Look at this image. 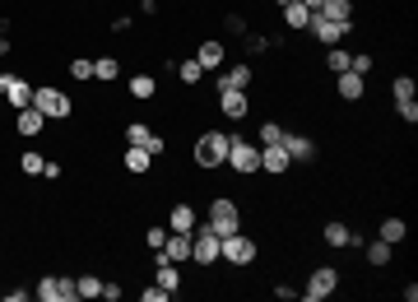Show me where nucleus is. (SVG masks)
<instances>
[{
  "mask_svg": "<svg viewBox=\"0 0 418 302\" xmlns=\"http://www.w3.org/2000/svg\"><path fill=\"white\" fill-rule=\"evenodd\" d=\"M228 144H232V135H223V131H204V135L195 140V163L200 167H218L223 158H228Z\"/></svg>",
  "mask_w": 418,
  "mask_h": 302,
  "instance_id": "nucleus-1",
  "label": "nucleus"
},
{
  "mask_svg": "<svg viewBox=\"0 0 418 302\" xmlns=\"http://www.w3.org/2000/svg\"><path fill=\"white\" fill-rule=\"evenodd\" d=\"M218 251H223V237H218L214 228H191V260H200V265H214Z\"/></svg>",
  "mask_w": 418,
  "mask_h": 302,
  "instance_id": "nucleus-2",
  "label": "nucleus"
},
{
  "mask_svg": "<svg viewBox=\"0 0 418 302\" xmlns=\"http://www.w3.org/2000/svg\"><path fill=\"white\" fill-rule=\"evenodd\" d=\"M33 107H37L46 121H61V117H70V112H75V103H70L61 89H33Z\"/></svg>",
  "mask_w": 418,
  "mask_h": 302,
  "instance_id": "nucleus-3",
  "label": "nucleus"
},
{
  "mask_svg": "<svg viewBox=\"0 0 418 302\" xmlns=\"http://www.w3.org/2000/svg\"><path fill=\"white\" fill-rule=\"evenodd\" d=\"M335 288H340V274H335V265H321V270H311L302 302H325V298H335Z\"/></svg>",
  "mask_w": 418,
  "mask_h": 302,
  "instance_id": "nucleus-4",
  "label": "nucleus"
},
{
  "mask_svg": "<svg viewBox=\"0 0 418 302\" xmlns=\"http://www.w3.org/2000/svg\"><path fill=\"white\" fill-rule=\"evenodd\" d=\"M228 163H232V172H261V149L251 144V140H237L232 135V144H228Z\"/></svg>",
  "mask_w": 418,
  "mask_h": 302,
  "instance_id": "nucleus-5",
  "label": "nucleus"
},
{
  "mask_svg": "<svg viewBox=\"0 0 418 302\" xmlns=\"http://www.w3.org/2000/svg\"><path fill=\"white\" fill-rule=\"evenodd\" d=\"M218 260H228V265H251V260H256V242L242 237V228H237V233H228V237H223Z\"/></svg>",
  "mask_w": 418,
  "mask_h": 302,
  "instance_id": "nucleus-6",
  "label": "nucleus"
},
{
  "mask_svg": "<svg viewBox=\"0 0 418 302\" xmlns=\"http://www.w3.org/2000/svg\"><path fill=\"white\" fill-rule=\"evenodd\" d=\"M209 228H214L218 237H228V233H237V205H232V200H214V205H209Z\"/></svg>",
  "mask_w": 418,
  "mask_h": 302,
  "instance_id": "nucleus-7",
  "label": "nucleus"
},
{
  "mask_svg": "<svg viewBox=\"0 0 418 302\" xmlns=\"http://www.w3.org/2000/svg\"><path fill=\"white\" fill-rule=\"evenodd\" d=\"M0 93L10 98V107H15V112L33 107V84H28V79H19V75H0Z\"/></svg>",
  "mask_w": 418,
  "mask_h": 302,
  "instance_id": "nucleus-8",
  "label": "nucleus"
},
{
  "mask_svg": "<svg viewBox=\"0 0 418 302\" xmlns=\"http://www.w3.org/2000/svg\"><path fill=\"white\" fill-rule=\"evenodd\" d=\"M307 28L316 33L325 47H340V37H349V24H340V19H325V15H311Z\"/></svg>",
  "mask_w": 418,
  "mask_h": 302,
  "instance_id": "nucleus-9",
  "label": "nucleus"
},
{
  "mask_svg": "<svg viewBox=\"0 0 418 302\" xmlns=\"http://www.w3.org/2000/svg\"><path fill=\"white\" fill-rule=\"evenodd\" d=\"M279 144H284V153H288V158H297V163H311V158H316V144H311L307 135H288V131H284V140H279Z\"/></svg>",
  "mask_w": 418,
  "mask_h": 302,
  "instance_id": "nucleus-10",
  "label": "nucleus"
},
{
  "mask_svg": "<svg viewBox=\"0 0 418 302\" xmlns=\"http://www.w3.org/2000/svg\"><path fill=\"white\" fill-rule=\"evenodd\" d=\"M125 140H130V144H139V149H149V153H158V149H163V135H154V131H149L144 121L125 126Z\"/></svg>",
  "mask_w": 418,
  "mask_h": 302,
  "instance_id": "nucleus-11",
  "label": "nucleus"
},
{
  "mask_svg": "<svg viewBox=\"0 0 418 302\" xmlns=\"http://www.w3.org/2000/svg\"><path fill=\"white\" fill-rule=\"evenodd\" d=\"M218 107H223L232 121H242L251 112V107H247V93H242V89H218Z\"/></svg>",
  "mask_w": 418,
  "mask_h": 302,
  "instance_id": "nucleus-12",
  "label": "nucleus"
},
{
  "mask_svg": "<svg viewBox=\"0 0 418 302\" xmlns=\"http://www.w3.org/2000/svg\"><path fill=\"white\" fill-rule=\"evenodd\" d=\"M288 163H293V158L284 153V144H265V149H261V167L270 172V177H279V172H288Z\"/></svg>",
  "mask_w": 418,
  "mask_h": 302,
  "instance_id": "nucleus-13",
  "label": "nucleus"
},
{
  "mask_svg": "<svg viewBox=\"0 0 418 302\" xmlns=\"http://www.w3.org/2000/svg\"><path fill=\"white\" fill-rule=\"evenodd\" d=\"M163 260H191V233H168V242H163Z\"/></svg>",
  "mask_w": 418,
  "mask_h": 302,
  "instance_id": "nucleus-14",
  "label": "nucleus"
},
{
  "mask_svg": "<svg viewBox=\"0 0 418 302\" xmlns=\"http://www.w3.org/2000/svg\"><path fill=\"white\" fill-rule=\"evenodd\" d=\"M335 89H340V98H344V103H358L367 84H363V75H354V70H344V75L335 79Z\"/></svg>",
  "mask_w": 418,
  "mask_h": 302,
  "instance_id": "nucleus-15",
  "label": "nucleus"
},
{
  "mask_svg": "<svg viewBox=\"0 0 418 302\" xmlns=\"http://www.w3.org/2000/svg\"><path fill=\"white\" fill-rule=\"evenodd\" d=\"M195 60H200L204 70H218V65H223V42H218V37H204L200 51H195Z\"/></svg>",
  "mask_w": 418,
  "mask_h": 302,
  "instance_id": "nucleus-16",
  "label": "nucleus"
},
{
  "mask_svg": "<svg viewBox=\"0 0 418 302\" xmlns=\"http://www.w3.org/2000/svg\"><path fill=\"white\" fill-rule=\"evenodd\" d=\"M42 126H46V117L37 112V107H24V112L15 117V131H19V135H37Z\"/></svg>",
  "mask_w": 418,
  "mask_h": 302,
  "instance_id": "nucleus-17",
  "label": "nucleus"
},
{
  "mask_svg": "<svg viewBox=\"0 0 418 302\" xmlns=\"http://www.w3.org/2000/svg\"><path fill=\"white\" fill-rule=\"evenodd\" d=\"M311 15H325V19H340V24H354V5L349 0H321V10Z\"/></svg>",
  "mask_w": 418,
  "mask_h": 302,
  "instance_id": "nucleus-18",
  "label": "nucleus"
},
{
  "mask_svg": "<svg viewBox=\"0 0 418 302\" xmlns=\"http://www.w3.org/2000/svg\"><path fill=\"white\" fill-rule=\"evenodd\" d=\"M307 19H311V10L302 5V0H288V5H284V24H288L293 33H302V28H307Z\"/></svg>",
  "mask_w": 418,
  "mask_h": 302,
  "instance_id": "nucleus-19",
  "label": "nucleus"
},
{
  "mask_svg": "<svg viewBox=\"0 0 418 302\" xmlns=\"http://www.w3.org/2000/svg\"><path fill=\"white\" fill-rule=\"evenodd\" d=\"M218 89H251V65H232L228 75H218Z\"/></svg>",
  "mask_w": 418,
  "mask_h": 302,
  "instance_id": "nucleus-20",
  "label": "nucleus"
},
{
  "mask_svg": "<svg viewBox=\"0 0 418 302\" xmlns=\"http://www.w3.org/2000/svg\"><path fill=\"white\" fill-rule=\"evenodd\" d=\"M168 228H172V233H191V228H195V210H191V205H172Z\"/></svg>",
  "mask_w": 418,
  "mask_h": 302,
  "instance_id": "nucleus-21",
  "label": "nucleus"
},
{
  "mask_svg": "<svg viewBox=\"0 0 418 302\" xmlns=\"http://www.w3.org/2000/svg\"><path fill=\"white\" fill-rule=\"evenodd\" d=\"M154 284H163L168 293H177V288H182V270H177L172 260H158V279H154Z\"/></svg>",
  "mask_w": 418,
  "mask_h": 302,
  "instance_id": "nucleus-22",
  "label": "nucleus"
},
{
  "mask_svg": "<svg viewBox=\"0 0 418 302\" xmlns=\"http://www.w3.org/2000/svg\"><path fill=\"white\" fill-rule=\"evenodd\" d=\"M376 237H381V242H390V246H395V242H404V237H409V224H404V219H386Z\"/></svg>",
  "mask_w": 418,
  "mask_h": 302,
  "instance_id": "nucleus-23",
  "label": "nucleus"
},
{
  "mask_svg": "<svg viewBox=\"0 0 418 302\" xmlns=\"http://www.w3.org/2000/svg\"><path fill=\"white\" fill-rule=\"evenodd\" d=\"M149 158H154L149 149H139V144H130V149H125V172H149Z\"/></svg>",
  "mask_w": 418,
  "mask_h": 302,
  "instance_id": "nucleus-24",
  "label": "nucleus"
},
{
  "mask_svg": "<svg viewBox=\"0 0 418 302\" xmlns=\"http://www.w3.org/2000/svg\"><path fill=\"white\" fill-rule=\"evenodd\" d=\"M325 242H330V246H354V228H344V224H325Z\"/></svg>",
  "mask_w": 418,
  "mask_h": 302,
  "instance_id": "nucleus-25",
  "label": "nucleus"
},
{
  "mask_svg": "<svg viewBox=\"0 0 418 302\" xmlns=\"http://www.w3.org/2000/svg\"><path fill=\"white\" fill-rule=\"evenodd\" d=\"M390 93H395V103H414V75H395Z\"/></svg>",
  "mask_w": 418,
  "mask_h": 302,
  "instance_id": "nucleus-26",
  "label": "nucleus"
},
{
  "mask_svg": "<svg viewBox=\"0 0 418 302\" xmlns=\"http://www.w3.org/2000/svg\"><path fill=\"white\" fill-rule=\"evenodd\" d=\"M75 284H79V298H103V279L98 274H79Z\"/></svg>",
  "mask_w": 418,
  "mask_h": 302,
  "instance_id": "nucleus-27",
  "label": "nucleus"
},
{
  "mask_svg": "<svg viewBox=\"0 0 418 302\" xmlns=\"http://www.w3.org/2000/svg\"><path fill=\"white\" fill-rule=\"evenodd\" d=\"M130 93H135V98H154V93H158L154 75H135V79H130Z\"/></svg>",
  "mask_w": 418,
  "mask_h": 302,
  "instance_id": "nucleus-28",
  "label": "nucleus"
},
{
  "mask_svg": "<svg viewBox=\"0 0 418 302\" xmlns=\"http://www.w3.org/2000/svg\"><path fill=\"white\" fill-rule=\"evenodd\" d=\"M116 75H121V65H116V60H112V56L93 60V79H116Z\"/></svg>",
  "mask_w": 418,
  "mask_h": 302,
  "instance_id": "nucleus-29",
  "label": "nucleus"
},
{
  "mask_svg": "<svg viewBox=\"0 0 418 302\" xmlns=\"http://www.w3.org/2000/svg\"><path fill=\"white\" fill-rule=\"evenodd\" d=\"M177 75H182V84H195V79L204 75V65H200L195 56H191V60H182V65H177Z\"/></svg>",
  "mask_w": 418,
  "mask_h": 302,
  "instance_id": "nucleus-30",
  "label": "nucleus"
},
{
  "mask_svg": "<svg viewBox=\"0 0 418 302\" xmlns=\"http://www.w3.org/2000/svg\"><path fill=\"white\" fill-rule=\"evenodd\" d=\"M37 298L42 302H61V279H37Z\"/></svg>",
  "mask_w": 418,
  "mask_h": 302,
  "instance_id": "nucleus-31",
  "label": "nucleus"
},
{
  "mask_svg": "<svg viewBox=\"0 0 418 302\" xmlns=\"http://www.w3.org/2000/svg\"><path fill=\"white\" fill-rule=\"evenodd\" d=\"M367 260H372V265H386V260H390V242L376 237V242L367 246Z\"/></svg>",
  "mask_w": 418,
  "mask_h": 302,
  "instance_id": "nucleus-32",
  "label": "nucleus"
},
{
  "mask_svg": "<svg viewBox=\"0 0 418 302\" xmlns=\"http://www.w3.org/2000/svg\"><path fill=\"white\" fill-rule=\"evenodd\" d=\"M42 163H46V158H42V153H37V149H28V153H24V158H19V167H24L28 177H37V172H42Z\"/></svg>",
  "mask_w": 418,
  "mask_h": 302,
  "instance_id": "nucleus-33",
  "label": "nucleus"
},
{
  "mask_svg": "<svg viewBox=\"0 0 418 302\" xmlns=\"http://www.w3.org/2000/svg\"><path fill=\"white\" fill-rule=\"evenodd\" d=\"M349 51H344V47H330V70H335V75H344V70H349Z\"/></svg>",
  "mask_w": 418,
  "mask_h": 302,
  "instance_id": "nucleus-34",
  "label": "nucleus"
},
{
  "mask_svg": "<svg viewBox=\"0 0 418 302\" xmlns=\"http://www.w3.org/2000/svg\"><path fill=\"white\" fill-rule=\"evenodd\" d=\"M279 140H284V126H279V121H265L261 126V144H279Z\"/></svg>",
  "mask_w": 418,
  "mask_h": 302,
  "instance_id": "nucleus-35",
  "label": "nucleus"
},
{
  "mask_svg": "<svg viewBox=\"0 0 418 302\" xmlns=\"http://www.w3.org/2000/svg\"><path fill=\"white\" fill-rule=\"evenodd\" d=\"M144 302H172V293L163 284H144Z\"/></svg>",
  "mask_w": 418,
  "mask_h": 302,
  "instance_id": "nucleus-36",
  "label": "nucleus"
},
{
  "mask_svg": "<svg viewBox=\"0 0 418 302\" xmlns=\"http://www.w3.org/2000/svg\"><path fill=\"white\" fill-rule=\"evenodd\" d=\"M70 75H75V79H93V60H84V56L70 60Z\"/></svg>",
  "mask_w": 418,
  "mask_h": 302,
  "instance_id": "nucleus-37",
  "label": "nucleus"
},
{
  "mask_svg": "<svg viewBox=\"0 0 418 302\" xmlns=\"http://www.w3.org/2000/svg\"><path fill=\"white\" fill-rule=\"evenodd\" d=\"M149 251H163V242H168V228H149Z\"/></svg>",
  "mask_w": 418,
  "mask_h": 302,
  "instance_id": "nucleus-38",
  "label": "nucleus"
},
{
  "mask_svg": "<svg viewBox=\"0 0 418 302\" xmlns=\"http://www.w3.org/2000/svg\"><path fill=\"white\" fill-rule=\"evenodd\" d=\"M61 302H79V284L75 279H61Z\"/></svg>",
  "mask_w": 418,
  "mask_h": 302,
  "instance_id": "nucleus-39",
  "label": "nucleus"
},
{
  "mask_svg": "<svg viewBox=\"0 0 418 302\" xmlns=\"http://www.w3.org/2000/svg\"><path fill=\"white\" fill-rule=\"evenodd\" d=\"M395 112H400V117L409 121V126H414V121H418V103H395Z\"/></svg>",
  "mask_w": 418,
  "mask_h": 302,
  "instance_id": "nucleus-40",
  "label": "nucleus"
},
{
  "mask_svg": "<svg viewBox=\"0 0 418 302\" xmlns=\"http://www.w3.org/2000/svg\"><path fill=\"white\" fill-rule=\"evenodd\" d=\"M349 70H354V75H367V70H372V56H354V60H349Z\"/></svg>",
  "mask_w": 418,
  "mask_h": 302,
  "instance_id": "nucleus-41",
  "label": "nucleus"
},
{
  "mask_svg": "<svg viewBox=\"0 0 418 302\" xmlns=\"http://www.w3.org/2000/svg\"><path fill=\"white\" fill-rule=\"evenodd\" d=\"M103 298L116 302V298H121V284H116V279H103Z\"/></svg>",
  "mask_w": 418,
  "mask_h": 302,
  "instance_id": "nucleus-42",
  "label": "nucleus"
},
{
  "mask_svg": "<svg viewBox=\"0 0 418 302\" xmlns=\"http://www.w3.org/2000/svg\"><path fill=\"white\" fill-rule=\"evenodd\" d=\"M302 5H307V10H321V0H302Z\"/></svg>",
  "mask_w": 418,
  "mask_h": 302,
  "instance_id": "nucleus-43",
  "label": "nucleus"
}]
</instances>
